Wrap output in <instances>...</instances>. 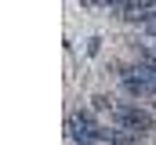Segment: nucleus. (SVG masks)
<instances>
[{"instance_id": "f03ea898", "label": "nucleus", "mask_w": 156, "mask_h": 145, "mask_svg": "<svg viewBox=\"0 0 156 145\" xmlns=\"http://www.w3.org/2000/svg\"><path fill=\"white\" fill-rule=\"evenodd\" d=\"M105 4H109V7H116V11H127L134 0H105Z\"/></svg>"}, {"instance_id": "f257e3e1", "label": "nucleus", "mask_w": 156, "mask_h": 145, "mask_svg": "<svg viewBox=\"0 0 156 145\" xmlns=\"http://www.w3.org/2000/svg\"><path fill=\"white\" fill-rule=\"evenodd\" d=\"M113 120H116V127L134 131V134L153 131V116H149L145 109H138V105H127V102H116V105H113Z\"/></svg>"}]
</instances>
